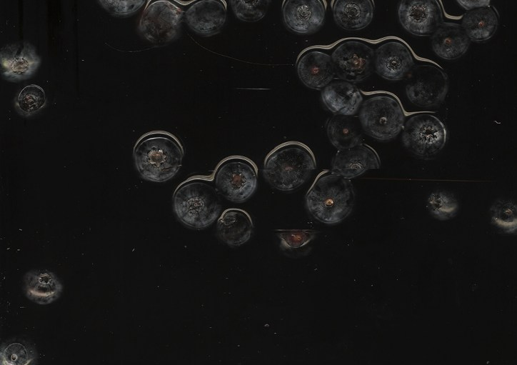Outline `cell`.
<instances>
[{"label": "cell", "mask_w": 517, "mask_h": 365, "mask_svg": "<svg viewBox=\"0 0 517 365\" xmlns=\"http://www.w3.org/2000/svg\"><path fill=\"white\" fill-rule=\"evenodd\" d=\"M296 70L307 87L322 90L336 75L331 54L319 48L304 51L298 58Z\"/></svg>", "instance_id": "obj_15"}, {"label": "cell", "mask_w": 517, "mask_h": 365, "mask_svg": "<svg viewBox=\"0 0 517 365\" xmlns=\"http://www.w3.org/2000/svg\"><path fill=\"white\" fill-rule=\"evenodd\" d=\"M331 165L332 171L351 179L368 170L378 169L381 159L374 149L359 141L351 147L338 149Z\"/></svg>", "instance_id": "obj_16"}, {"label": "cell", "mask_w": 517, "mask_h": 365, "mask_svg": "<svg viewBox=\"0 0 517 365\" xmlns=\"http://www.w3.org/2000/svg\"><path fill=\"white\" fill-rule=\"evenodd\" d=\"M214 180L194 176L181 183L173 194V209L178 219L188 227L204 229L219 217L221 204Z\"/></svg>", "instance_id": "obj_4"}, {"label": "cell", "mask_w": 517, "mask_h": 365, "mask_svg": "<svg viewBox=\"0 0 517 365\" xmlns=\"http://www.w3.org/2000/svg\"><path fill=\"white\" fill-rule=\"evenodd\" d=\"M46 103L45 91L39 85L32 84L24 86L14 99V106L21 116L28 117L39 112Z\"/></svg>", "instance_id": "obj_26"}, {"label": "cell", "mask_w": 517, "mask_h": 365, "mask_svg": "<svg viewBox=\"0 0 517 365\" xmlns=\"http://www.w3.org/2000/svg\"><path fill=\"white\" fill-rule=\"evenodd\" d=\"M326 132L334 147L338 150L346 149L360 141L361 126L353 115L334 114L327 123Z\"/></svg>", "instance_id": "obj_24"}, {"label": "cell", "mask_w": 517, "mask_h": 365, "mask_svg": "<svg viewBox=\"0 0 517 365\" xmlns=\"http://www.w3.org/2000/svg\"><path fill=\"white\" fill-rule=\"evenodd\" d=\"M498 23V11L489 4L467 10L461 25L471 41L480 42L488 40L495 34Z\"/></svg>", "instance_id": "obj_23"}, {"label": "cell", "mask_w": 517, "mask_h": 365, "mask_svg": "<svg viewBox=\"0 0 517 365\" xmlns=\"http://www.w3.org/2000/svg\"><path fill=\"white\" fill-rule=\"evenodd\" d=\"M411 79L406 94L413 104L428 108L439 105L445 99L448 76L441 68L431 64L418 66L413 70Z\"/></svg>", "instance_id": "obj_10"}, {"label": "cell", "mask_w": 517, "mask_h": 365, "mask_svg": "<svg viewBox=\"0 0 517 365\" xmlns=\"http://www.w3.org/2000/svg\"><path fill=\"white\" fill-rule=\"evenodd\" d=\"M133 156L137 170L146 180L164 182L173 178L182 166L184 149L174 134L154 130L136 142Z\"/></svg>", "instance_id": "obj_1"}, {"label": "cell", "mask_w": 517, "mask_h": 365, "mask_svg": "<svg viewBox=\"0 0 517 365\" xmlns=\"http://www.w3.org/2000/svg\"><path fill=\"white\" fill-rule=\"evenodd\" d=\"M236 16L246 22H255L266 15L271 0H230Z\"/></svg>", "instance_id": "obj_30"}, {"label": "cell", "mask_w": 517, "mask_h": 365, "mask_svg": "<svg viewBox=\"0 0 517 365\" xmlns=\"http://www.w3.org/2000/svg\"><path fill=\"white\" fill-rule=\"evenodd\" d=\"M226 19L224 0H195L184 10V20L195 32L212 36L222 29Z\"/></svg>", "instance_id": "obj_14"}, {"label": "cell", "mask_w": 517, "mask_h": 365, "mask_svg": "<svg viewBox=\"0 0 517 365\" xmlns=\"http://www.w3.org/2000/svg\"><path fill=\"white\" fill-rule=\"evenodd\" d=\"M456 1L467 11L473 8L488 6L491 0H456Z\"/></svg>", "instance_id": "obj_32"}, {"label": "cell", "mask_w": 517, "mask_h": 365, "mask_svg": "<svg viewBox=\"0 0 517 365\" xmlns=\"http://www.w3.org/2000/svg\"><path fill=\"white\" fill-rule=\"evenodd\" d=\"M413 56L408 46L397 39H388L374 50V69L382 78L391 81L403 79L412 70Z\"/></svg>", "instance_id": "obj_12"}, {"label": "cell", "mask_w": 517, "mask_h": 365, "mask_svg": "<svg viewBox=\"0 0 517 365\" xmlns=\"http://www.w3.org/2000/svg\"><path fill=\"white\" fill-rule=\"evenodd\" d=\"M184 10L177 0H149L139 21V31L150 42L167 43L177 36Z\"/></svg>", "instance_id": "obj_8"}, {"label": "cell", "mask_w": 517, "mask_h": 365, "mask_svg": "<svg viewBox=\"0 0 517 365\" xmlns=\"http://www.w3.org/2000/svg\"><path fill=\"white\" fill-rule=\"evenodd\" d=\"M321 99L334 114L352 116L358 110L363 96L355 84L339 79H333L322 89Z\"/></svg>", "instance_id": "obj_18"}, {"label": "cell", "mask_w": 517, "mask_h": 365, "mask_svg": "<svg viewBox=\"0 0 517 365\" xmlns=\"http://www.w3.org/2000/svg\"><path fill=\"white\" fill-rule=\"evenodd\" d=\"M257 181L256 165L242 156L225 158L214 174V182L219 194L235 203H242L250 198L256 189Z\"/></svg>", "instance_id": "obj_6"}, {"label": "cell", "mask_w": 517, "mask_h": 365, "mask_svg": "<svg viewBox=\"0 0 517 365\" xmlns=\"http://www.w3.org/2000/svg\"><path fill=\"white\" fill-rule=\"evenodd\" d=\"M286 27L298 34H310L323 24L326 2L325 0H283L281 7Z\"/></svg>", "instance_id": "obj_13"}, {"label": "cell", "mask_w": 517, "mask_h": 365, "mask_svg": "<svg viewBox=\"0 0 517 365\" xmlns=\"http://www.w3.org/2000/svg\"><path fill=\"white\" fill-rule=\"evenodd\" d=\"M36 358L35 347L24 340L14 339L1 345V365H29Z\"/></svg>", "instance_id": "obj_25"}, {"label": "cell", "mask_w": 517, "mask_h": 365, "mask_svg": "<svg viewBox=\"0 0 517 365\" xmlns=\"http://www.w3.org/2000/svg\"><path fill=\"white\" fill-rule=\"evenodd\" d=\"M103 7L116 16H126L140 9L148 0H99Z\"/></svg>", "instance_id": "obj_31"}, {"label": "cell", "mask_w": 517, "mask_h": 365, "mask_svg": "<svg viewBox=\"0 0 517 365\" xmlns=\"http://www.w3.org/2000/svg\"><path fill=\"white\" fill-rule=\"evenodd\" d=\"M305 199L308 211L315 219L326 224H334L350 214L355 194L350 179L326 169L316 177Z\"/></svg>", "instance_id": "obj_3"}, {"label": "cell", "mask_w": 517, "mask_h": 365, "mask_svg": "<svg viewBox=\"0 0 517 365\" xmlns=\"http://www.w3.org/2000/svg\"><path fill=\"white\" fill-rule=\"evenodd\" d=\"M24 291L29 299L41 305L58 299L63 286L57 276L46 269H32L24 276Z\"/></svg>", "instance_id": "obj_22"}, {"label": "cell", "mask_w": 517, "mask_h": 365, "mask_svg": "<svg viewBox=\"0 0 517 365\" xmlns=\"http://www.w3.org/2000/svg\"><path fill=\"white\" fill-rule=\"evenodd\" d=\"M333 16L336 23L347 31H358L368 26L373 20V0H333Z\"/></svg>", "instance_id": "obj_20"}, {"label": "cell", "mask_w": 517, "mask_h": 365, "mask_svg": "<svg viewBox=\"0 0 517 365\" xmlns=\"http://www.w3.org/2000/svg\"><path fill=\"white\" fill-rule=\"evenodd\" d=\"M316 169V159L312 150L303 143L289 141L266 155L263 172L273 188L290 192L306 182Z\"/></svg>", "instance_id": "obj_2"}, {"label": "cell", "mask_w": 517, "mask_h": 365, "mask_svg": "<svg viewBox=\"0 0 517 365\" xmlns=\"http://www.w3.org/2000/svg\"><path fill=\"white\" fill-rule=\"evenodd\" d=\"M40 61L35 49L28 43L7 45L1 50V72L9 81L28 79L36 71Z\"/></svg>", "instance_id": "obj_17"}, {"label": "cell", "mask_w": 517, "mask_h": 365, "mask_svg": "<svg viewBox=\"0 0 517 365\" xmlns=\"http://www.w3.org/2000/svg\"><path fill=\"white\" fill-rule=\"evenodd\" d=\"M431 35L432 49L443 59L460 58L470 45L471 40L461 24L442 22Z\"/></svg>", "instance_id": "obj_19"}, {"label": "cell", "mask_w": 517, "mask_h": 365, "mask_svg": "<svg viewBox=\"0 0 517 365\" xmlns=\"http://www.w3.org/2000/svg\"><path fill=\"white\" fill-rule=\"evenodd\" d=\"M275 234L280 239V248L286 252L300 251L313 241L318 231L313 229H276Z\"/></svg>", "instance_id": "obj_29"}, {"label": "cell", "mask_w": 517, "mask_h": 365, "mask_svg": "<svg viewBox=\"0 0 517 365\" xmlns=\"http://www.w3.org/2000/svg\"><path fill=\"white\" fill-rule=\"evenodd\" d=\"M336 75L356 83L370 76L374 67V49L366 41L349 39L337 44L331 54Z\"/></svg>", "instance_id": "obj_9"}, {"label": "cell", "mask_w": 517, "mask_h": 365, "mask_svg": "<svg viewBox=\"0 0 517 365\" xmlns=\"http://www.w3.org/2000/svg\"><path fill=\"white\" fill-rule=\"evenodd\" d=\"M398 16L401 26L418 36L431 35L443 22V9L438 0H401Z\"/></svg>", "instance_id": "obj_11"}, {"label": "cell", "mask_w": 517, "mask_h": 365, "mask_svg": "<svg viewBox=\"0 0 517 365\" xmlns=\"http://www.w3.org/2000/svg\"><path fill=\"white\" fill-rule=\"evenodd\" d=\"M491 221L508 234H515L517 229V206L514 201L496 200L490 209Z\"/></svg>", "instance_id": "obj_27"}, {"label": "cell", "mask_w": 517, "mask_h": 365, "mask_svg": "<svg viewBox=\"0 0 517 365\" xmlns=\"http://www.w3.org/2000/svg\"><path fill=\"white\" fill-rule=\"evenodd\" d=\"M427 208L433 217L444 221L456 214L458 203L452 194L437 191L432 192L428 197Z\"/></svg>", "instance_id": "obj_28"}, {"label": "cell", "mask_w": 517, "mask_h": 365, "mask_svg": "<svg viewBox=\"0 0 517 365\" xmlns=\"http://www.w3.org/2000/svg\"><path fill=\"white\" fill-rule=\"evenodd\" d=\"M448 132L437 116L428 113L411 116L403 127L402 142L417 157L428 159L438 154L446 145Z\"/></svg>", "instance_id": "obj_7"}, {"label": "cell", "mask_w": 517, "mask_h": 365, "mask_svg": "<svg viewBox=\"0 0 517 365\" xmlns=\"http://www.w3.org/2000/svg\"><path fill=\"white\" fill-rule=\"evenodd\" d=\"M254 226L250 214L244 209H225L217 221L216 231L219 239L231 246H239L251 236Z\"/></svg>", "instance_id": "obj_21"}, {"label": "cell", "mask_w": 517, "mask_h": 365, "mask_svg": "<svg viewBox=\"0 0 517 365\" xmlns=\"http://www.w3.org/2000/svg\"><path fill=\"white\" fill-rule=\"evenodd\" d=\"M405 118L399 101L387 94L376 95L364 101L358 115L364 132L378 141L395 138L403 129Z\"/></svg>", "instance_id": "obj_5"}]
</instances>
